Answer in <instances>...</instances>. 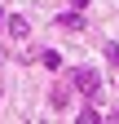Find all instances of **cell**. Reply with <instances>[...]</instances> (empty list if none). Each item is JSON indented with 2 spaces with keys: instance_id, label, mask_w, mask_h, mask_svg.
<instances>
[{
  "instance_id": "6da1fadb",
  "label": "cell",
  "mask_w": 119,
  "mask_h": 124,
  "mask_svg": "<svg viewBox=\"0 0 119 124\" xmlns=\"http://www.w3.org/2000/svg\"><path fill=\"white\" fill-rule=\"evenodd\" d=\"M71 80H75V89L84 93V98H97V89H101V75H97V71H88V67H79Z\"/></svg>"
},
{
  "instance_id": "277c9868",
  "label": "cell",
  "mask_w": 119,
  "mask_h": 124,
  "mask_svg": "<svg viewBox=\"0 0 119 124\" xmlns=\"http://www.w3.org/2000/svg\"><path fill=\"white\" fill-rule=\"evenodd\" d=\"M106 62H110V67L119 71V44H106Z\"/></svg>"
},
{
  "instance_id": "7a4b0ae2",
  "label": "cell",
  "mask_w": 119,
  "mask_h": 124,
  "mask_svg": "<svg viewBox=\"0 0 119 124\" xmlns=\"http://www.w3.org/2000/svg\"><path fill=\"white\" fill-rule=\"evenodd\" d=\"M57 27H66V31H79V27H84L79 9H75V13H62V18H57Z\"/></svg>"
},
{
  "instance_id": "3957f363",
  "label": "cell",
  "mask_w": 119,
  "mask_h": 124,
  "mask_svg": "<svg viewBox=\"0 0 119 124\" xmlns=\"http://www.w3.org/2000/svg\"><path fill=\"white\" fill-rule=\"evenodd\" d=\"M26 31H31V27H26V18H9V36H13V40H22Z\"/></svg>"
}]
</instances>
